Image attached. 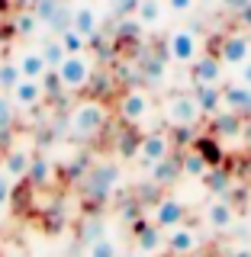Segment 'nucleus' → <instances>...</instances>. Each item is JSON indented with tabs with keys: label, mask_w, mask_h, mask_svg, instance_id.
I'll use <instances>...</instances> for the list:
<instances>
[{
	"label": "nucleus",
	"mask_w": 251,
	"mask_h": 257,
	"mask_svg": "<svg viewBox=\"0 0 251 257\" xmlns=\"http://www.w3.org/2000/svg\"><path fill=\"white\" fill-rule=\"evenodd\" d=\"M71 29H77L84 39H91V36L100 32V16H97V10L91 4H80V7L71 10Z\"/></svg>",
	"instance_id": "16"
},
{
	"label": "nucleus",
	"mask_w": 251,
	"mask_h": 257,
	"mask_svg": "<svg viewBox=\"0 0 251 257\" xmlns=\"http://www.w3.org/2000/svg\"><path fill=\"white\" fill-rule=\"evenodd\" d=\"M58 42H61V48L68 55H84L87 52V39L80 36L77 29H71V26L64 29V32H58Z\"/></svg>",
	"instance_id": "26"
},
{
	"label": "nucleus",
	"mask_w": 251,
	"mask_h": 257,
	"mask_svg": "<svg viewBox=\"0 0 251 257\" xmlns=\"http://www.w3.org/2000/svg\"><path fill=\"white\" fill-rule=\"evenodd\" d=\"M142 0H113V16H119V20H126V16H135Z\"/></svg>",
	"instance_id": "35"
},
{
	"label": "nucleus",
	"mask_w": 251,
	"mask_h": 257,
	"mask_svg": "<svg viewBox=\"0 0 251 257\" xmlns=\"http://www.w3.org/2000/svg\"><path fill=\"white\" fill-rule=\"evenodd\" d=\"M245 132V116H238V112L232 109H219L216 116H209V135H216V139H238V135Z\"/></svg>",
	"instance_id": "9"
},
{
	"label": "nucleus",
	"mask_w": 251,
	"mask_h": 257,
	"mask_svg": "<svg viewBox=\"0 0 251 257\" xmlns=\"http://www.w3.org/2000/svg\"><path fill=\"white\" fill-rule=\"evenodd\" d=\"M241 84H245V87H251V58H248L245 64H241Z\"/></svg>",
	"instance_id": "40"
},
{
	"label": "nucleus",
	"mask_w": 251,
	"mask_h": 257,
	"mask_svg": "<svg viewBox=\"0 0 251 257\" xmlns=\"http://www.w3.org/2000/svg\"><path fill=\"white\" fill-rule=\"evenodd\" d=\"M164 48H168V61H177V64H193L200 58V42H197V36H193V29L168 32Z\"/></svg>",
	"instance_id": "5"
},
{
	"label": "nucleus",
	"mask_w": 251,
	"mask_h": 257,
	"mask_svg": "<svg viewBox=\"0 0 251 257\" xmlns=\"http://www.w3.org/2000/svg\"><path fill=\"white\" fill-rule=\"evenodd\" d=\"M107 122H110V109H107L103 100H80L77 106L71 109V119H68L71 135L80 139V142L100 135L103 128H107Z\"/></svg>",
	"instance_id": "1"
},
{
	"label": "nucleus",
	"mask_w": 251,
	"mask_h": 257,
	"mask_svg": "<svg viewBox=\"0 0 251 257\" xmlns=\"http://www.w3.org/2000/svg\"><path fill=\"white\" fill-rule=\"evenodd\" d=\"M58 77H61V87L68 93H74V90H84L87 84H91V74H94V64L84 58V55H68L58 68Z\"/></svg>",
	"instance_id": "3"
},
{
	"label": "nucleus",
	"mask_w": 251,
	"mask_h": 257,
	"mask_svg": "<svg viewBox=\"0 0 251 257\" xmlns=\"http://www.w3.org/2000/svg\"><path fill=\"white\" fill-rule=\"evenodd\" d=\"M10 39H16V26H13V16L10 20L0 23V42H10Z\"/></svg>",
	"instance_id": "38"
},
{
	"label": "nucleus",
	"mask_w": 251,
	"mask_h": 257,
	"mask_svg": "<svg viewBox=\"0 0 251 257\" xmlns=\"http://www.w3.org/2000/svg\"><path fill=\"white\" fill-rule=\"evenodd\" d=\"M193 151H197L209 167H225L222 164L225 151H222V142L216 139V135H197V139H193Z\"/></svg>",
	"instance_id": "18"
},
{
	"label": "nucleus",
	"mask_w": 251,
	"mask_h": 257,
	"mask_svg": "<svg viewBox=\"0 0 251 257\" xmlns=\"http://www.w3.org/2000/svg\"><path fill=\"white\" fill-rule=\"evenodd\" d=\"M26 180L32 183V187H45L48 180H52V161L48 158H32L29 161V174H26Z\"/></svg>",
	"instance_id": "23"
},
{
	"label": "nucleus",
	"mask_w": 251,
	"mask_h": 257,
	"mask_svg": "<svg viewBox=\"0 0 251 257\" xmlns=\"http://www.w3.org/2000/svg\"><path fill=\"white\" fill-rule=\"evenodd\" d=\"M29 161H32L29 151H23V148H10V151H7V158H4V174L10 177V180H26V174H29Z\"/></svg>",
	"instance_id": "20"
},
{
	"label": "nucleus",
	"mask_w": 251,
	"mask_h": 257,
	"mask_svg": "<svg viewBox=\"0 0 251 257\" xmlns=\"http://www.w3.org/2000/svg\"><path fill=\"white\" fill-rule=\"evenodd\" d=\"M181 171L187 177H193V180H203L206 171H209V164L197 155V151H187V155H181Z\"/></svg>",
	"instance_id": "25"
},
{
	"label": "nucleus",
	"mask_w": 251,
	"mask_h": 257,
	"mask_svg": "<svg viewBox=\"0 0 251 257\" xmlns=\"http://www.w3.org/2000/svg\"><path fill=\"white\" fill-rule=\"evenodd\" d=\"M238 23H241V26H248V29H251V0H248V4H245V7L238 10Z\"/></svg>",
	"instance_id": "39"
},
{
	"label": "nucleus",
	"mask_w": 251,
	"mask_h": 257,
	"mask_svg": "<svg viewBox=\"0 0 251 257\" xmlns=\"http://www.w3.org/2000/svg\"><path fill=\"white\" fill-rule=\"evenodd\" d=\"M142 39V23L135 20V16H126V20L116 23V45L123 42H139Z\"/></svg>",
	"instance_id": "24"
},
{
	"label": "nucleus",
	"mask_w": 251,
	"mask_h": 257,
	"mask_svg": "<svg viewBox=\"0 0 251 257\" xmlns=\"http://www.w3.org/2000/svg\"><path fill=\"white\" fill-rule=\"evenodd\" d=\"M16 64H20V74L29 77V80H42V74L48 71V64H45V58L39 52H23Z\"/></svg>",
	"instance_id": "22"
},
{
	"label": "nucleus",
	"mask_w": 251,
	"mask_h": 257,
	"mask_svg": "<svg viewBox=\"0 0 251 257\" xmlns=\"http://www.w3.org/2000/svg\"><path fill=\"white\" fill-rule=\"evenodd\" d=\"M168 155H171V139H168L164 132H148L142 135V145H139V161H145V164H158V161H164Z\"/></svg>",
	"instance_id": "10"
},
{
	"label": "nucleus",
	"mask_w": 251,
	"mask_h": 257,
	"mask_svg": "<svg viewBox=\"0 0 251 257\" xmlns=\"http://www.w3.org/2000/svg\"><path fill=\"white\" fill-rule=\"evenodd\" d=\"M164 116H168V122H171V125L193 128L200 119H203V112H200L193 93H171V96H168V103H164Z\"/></svg>",
	"instance_id": "4"
},
{
	"label": "nucleus",
	"mask_w": 251,
	"mask_h": 257,
	"mask_svg": "<svg viewBox=\"0 0 251 257\" xmlns=\"http://www.w3.org/2000/svg\"><path fill=\"white\" fill-rule=\"evenodd\" d=\"M10 96H13V106H23V109H36L39 103L45 100L42 84H39V80H29V77H23L10 90Z\"/></svg>",
	"instance_id": "15"
},
{
	"label": "nucleus",
	"mask_w": 251,
	"mask_h": 257,
	"mask_svg": "<svg viewBox=\"0 0 251 257\" xmlns=\"http://www.w3.org/2000/svg\"><path fill=\"white\" fill-rule=\"evenodd\" d=\"M190 80L193 87H203V84H219L222 80V61L216 55H203L190 64Z\"/></svg>",
	"instance_id": "11"
},
{
	"label": "nucleus",
	"mask_w": 251,
	"mask_h": 257,
	"mask_svg": "<svg viewBox=\"0 0 251 257\" xmlns=\"http://www.w3.org/2000/svg\"><path fill=\"white\" fill-rule=\"evenodd\" d=\"M135 231H139V251L142 254H158L164 247V235H161V228L155 222H139Z\"/></svg>",
	"instance_id": "21"
},
{
	"label": "nucleus",
	"mask_w": 251,
	"mask_h": 257,
	"mask_svg": "<svg viewBox=\"0 0 251 257\" xmlns=\"http://www.w3.org/2000/svg\"><path fill=\"white\" fill-rule=\"evenodd\" d=\"M39 84H42L45 100H58L61 93H68V90L61 87V77H58V71H55V68H48L45 74H42V80H39Z\"/></svg>",
	"instance_id": "30"
},
{
	"label": "nucleus",
	"mask_w": 251,
	"mask_h": 257,
	"mask_svg": "<svg viewBox=\"0 0 251 257\" xmlns=\"http://www.w3.org/2000/svg\"><path fill=\"white\" fill-rule=\"evenodd\" d=\"M206 222H209V228H216V231H229L232 225H235V206H232V199L225 196V199H213L206 209Z\"/></svg>",
	"instance_id": "14"
},
{
	"label": "nucleus",
	"mask_w": 251,
	"mask_h": 257,
	"mask_svg": "<svg viewBox=\"0 0 251 257\" xmlns=\"http://www.w3.org/2000/svg\"><path fill=\"white\" fill-rule=\"evenodd\" d=\"M251 58V36L248 32H222L219 61L222 64H245Z\"/></svg>",
	"instance_id": "6"
},
{
	"label": "nucleus",
	"mask_w": 251,
	"mask_h": 257,
	"mask_svg": "<svg viewBox=\"0 0 251 257\" xmlns=\"http://www.w3.org/2000/svg\"><path fill=\"white\" fill-rule=\"evenodd\" d=\"M10 125H13V100L0 93V132H10Z\"/></svg>",
	"instance_id": "33"
},
{
	"label": "nucleus",
	"mask_w": 251,
	"mask_h": 257,
	"mask_svg": "<svg viewBox=\"0 0 251 257\" xmlns=\"http://www.w3.org/2000/svg\"><path fill=\"white\" fill-rule=\"evenodd\" d=\"M222 109H232L238 116H251V87L225 84L222 87Z\"/></svg>",
	"instance_id": "13"
},
{
	"label": "nucleus",
	"mask_w": 251,
	"mask_h": 257,
	"mask_svg": "<svg viewBox=\"0 0 251 257\" xmlns=\"http://www.w3.org/2000/svg\"><path fill=\"white\" fill-rule=\"evenodd\" d=\"M161 0H142L139 10H135V20L142 23V26H155V23L161 20Z\"/></svg>",
	"instance_id": "29"
},
{
	"label": "nucleus",
	"mask_w": 251,
	"mask_h": 257,
	"mask_svg": "<svg viewBox=\"0 0 251 257\" xmlns=\"http://www.w3.org/2000/svg\"><path fill=\"white\" fill-rule=\"evenodd\" d=\"M197 244H200L197 231L187 228V225H177V228H171V231H168V238H164V247H168L174 257L193 254V251H197Z\"/></svg>",
	"instance_id": "12"
},
{
	"label": "nucleus",
	"mask_w": 251,
	"mask_h": 257,
	"mask_svg": "<svg viewBox=\"0 0 251 257\" xmlns=\"http://www.w3.org/2000/svg\"><path fill=\"white\" fill-rule=\"evenodd\" d=\"M184 171H181V155H168L164 161H158V164H151V183L155 187H171V183L181 177Z\"/></svg>",
	"instance_id": "19"
},
{
	"label": "nucleus",
	"mask_w": 251,
	"mask_h": 257,
	"mask_svg": "<svg viewBox=\"0 0 251 257\" xmlns=\"http://www.w3.org/2000/svg\"><path fill=\"white\" fill-rule=\"evenodd\" d=\"M148 109H151V100H148L145 90H139V87H129V90L119 96V119L129 122V125L142 122V119L148 116Z\"/></svg>",
	"instance_id": "8"
},
{
	"label": "nucleus",
	"mask_w": 251,
	"mask_h": 257,
	"mask_svg": "<svg viewBox=\"0 0 251 257\" xmlns=\"http://www.w3.org/2000/svg\"><path fill=\"white\" fill-rule=\"evenodd\" d=\"M10 196H13V180H10L4 171H0V209L10 203Z\"/></svg>",
	"instance_id": "36"
},
{
	"label": "nucleus",
	"mask_w": 251,
	"mask_h": 257,
	"mask_svg": "<svg viewBox=\"0 0 251 257\" xmlns=\"http://www.w3.org/2000/svg\"><path fill=\"white\" fill-rule=\"evenodd\" d=\"M13 26H16V36H32L42 23H39V16L32 13V7H29V10H16L13 13Z\"/></svg>",
	"instance_id": "27"
},
{
	"label": "nucleus",
	"mask_w": 251,
	"mask_h": 257,
	"mask_svg": "<svg viewBox=\"0 0 251 257\" xmlns=\"http://www.w3.org/2000/svg\"><path fill=\"white\" fill-rule=\"evenodd\" d=\"M116 187H119V164H113V161L94 164L91 174H87V180H84V193L94 199V203H103Z\"/></svg>",
	"instance_id": "2"
},
{
	"label": "nucleus",
	"mask_w": 251,
	"mask_h": 257,
	"mask_svg": "<svg viewBox=\"0 0 251 257\" xmlns=\"http://www.w3.org/2000/svg\"><path fill=\"white\" fill-rule=\"evenodd\" d=\"M39 55L45 58V64H48V68H58V64H61L64 58H68V52L61 48V42H58V39H48V42H45L42 48H39Z\"/></svg>",
	"instance_id": "31"
},
{
	"label": "nucleus",
	"mask_w": 251,
	"mask_h": 257,
	"mask_svg": "<svg viewBox=\"0 0 251 257\" xmlns=\"http://www.w3.org/2000/svg\"><path fill=\"white\" fill-rule=\"evenodd\" d=\"M119 155L123 158H139V145H142V135L139 132H123L119 135Z\"/></svg>",
	"instance_id": "32"
},
{
	"label": "nucleus",
	"mask_w": 251,
	"mask_h": 257,
	"mask_svg": "<svg viewBox=\"0 0 251 257\" xmlns=\"http://www.w3.org/2000/svg\"><path fill=\"white\" fill-rule=\"evenodd\" d=\"M91 257H116V247H113L110 238H94L91 241Z\"/></svg>",
	"instance_id": "34"
},
{
	"label": "nucleus",
	"mask_w": 251,
	"mask_h": 257,
	"mask_svg": "<svg viewBox=\"0 0 251 257\" xmlns=\"http://www.w3.org/2000/svg\"><path fill=\"white\" fill-rule=\"evenodd\" d=\"M193 100H197V106L203 116H216V112L222 109V87L219 84H203V87H193Z\"/></svg>",
	"instance_id": "17"
},
{
	"label": "nucleus",
	"mask_w": 251,
	"mask_h": 257,
	"mask_svg": "<svg viewBox=\"0 0 251 257\" xmlns=\"http://www.w3.org/2000/svg\"><path fill=\"white\" fill-rule=\"evenodd\" d=\"M184 219H187V206H184L177 196L158 199L155 209H151V222H155L161 231H171V228H177V225H184Z\"/></svg>",
	"instance_id": "7"
},
{
	"label": "nucleus",
	"mask_w": 251,
	"mask_h": 257,
	"mask_svg": "<svg viewBox=\"0 0 251 257\" xmlns=\"http://www.w3.org/2000/svg\"><path fill=\"white\" fill-rule=\"evenodd\" d=\"M10 7H13V0H0V13H7Z\"/></svg>",
	"instance_id": "41"
},
{
	"label": "nucleus",
	"mask_w": 251,
	"mask_h": 257,
	"mask_svg": "<svg viewBox=\"0 0 251 257\" xmlns=\"http://www.w3.org/2000/svg\"><path fill=\"white\" fill-rule=\"evenodd\" d=\"M168 4V10H174V13H190L193 7H197V0H164Z\"/></svg>",
	"instance_id": "37"
},
{
	"label": "nucleus",
	"mask_w": 251,
	"mask_h": 257,
	"mask_svg": "<svg viewBox=\"0 0 251 257\" xmlns=\"http://www.w3.org/2000/svg\"><path fill=\"white\" fill-rule=\"evenodd\" d=\"M20 80H23L20 64H16V61H0V93H10Z\"/></svg>",
	"instance_id": "28"
}]
</instances>
